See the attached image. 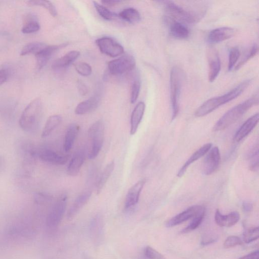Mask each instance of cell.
<instances>
[{"instance_id": "obj_11", "label": "cell", "mask_w": 259, "mask_h": 259, "mask_svg": "<svg viewBox=\"0 0 259 259\" xmlns=\"http://www.w3.org/2000/svg\"><path fill=\"white\" fill-rule=\"evenodd\" d=\"M207 58L209 65V81L213 82L216 79L220 73L221 64L218 52L212 46H211L208 49Z\"/></svg>"}, {"instance_id": "obj_23", "label": "cell", "mask_w": 259, "mask_h": 259, "mask_svg": "<svg viewBox=\"0 0 259 259\" xmlns=\"http://www.w3.org/2000/svg\"><path fill=\"white\" fill-rule=\"evenodd\" d=\"M100 97L95 95L80 103L75 109V113L78 115H84L94 111L98 106Z\"/></svg>"}, {"instance_id": "obj_47", "label": "cell", "mask_w": 259, "mask_h": 259, "mask_svg": "<svg viewBox=\"0 0 259 259\" xmlns=\"http://www.w3.org/2000/svg\"><path fill=\"white\" fill-rule=\"evenodd\" d=\"M78 89L80 94L82 95H86L88 94V89L87 87L82 82H79L78 84Z\"/></svg>"}, {"instance_id": "obj_29", "label": "cell", "mask_w": 259, "mask_h": 259, "mask_svg": "<svg viewBox=\"0 0 259 259\" xmlns=\"http://www.w3.org/2000/svg\"><path fill=\"white\" fill-rule=\"evenodd\" d=\"M62 117L60 115H53L50 117L46 123L43 128L42 137L47 138L62 123Z\"/></svg>"}, {"instance_id": "obj_38", "label": "cell", "mask_w": 259, "mask_h": 259, "mask_svg": "<svg viewBox=\"0 0 259 259\" xmlns=\"http://www.w3.org/2000/svg\"><path fill=\"white\" fill-rule=\"evenodd\" d=\"M240 56V52L238 48H233L229 53L228 59V70L231 71L235 68Z\"/></svg>"}, {"instance_id": "obj_8", "label": "cell", "mask_w": 259, "mask_h": 259, "mask_svg": "<svg viewBox=\"0 0 259 259\" xmlns=\"http://www.w3.org/2000/svg\"><path fill=\"white\" fill-rule=\"evenodd\" d=\"M136 61L131 55L126 54L111 61L108 64L110 73L119 75L132 70L135 67Z\"/></svg>"}, {"instance_id": "obj_26", "label": "cell", "mask_w": 259, "mask_h": 259, "mask_svg": "<svg viewBox=\"0 0 259 259\" xmlns=\"http://www.w3.org/2000/svg\"><path fill=\"white\" fill-rule=\"evenodd\" d=\"M170 21V33L174 38L179 40H184L189 37L190 31L187 26L180 22Z\"/></svg>"}, {"instance_id": "obj_46", "label": "cell", "mask_w": 259, "mask_h": 259, "mask_svg": "<svg viewBox=\"0 0 259 259\" xmlns=\"http://www.w3.org/2000/svg\"><path fill=\"white\" fill-rule=\"evenodd\" d=\"M8 78V73L7 71L4 69L0 70V85L6 82Z\"/></svg>"}, {"instance_id": "obj_5", "label": "cell", "mask_w": 259, "mask_h": 259, "mask_svg": "<svg viewBox=\"0 0 259 259\" xmlns=\"http://www.w3.org/2000/svg\"><path fill=\"white\" fill-rule=\"evenodd\" d=\"M90 147L88 152L90 160L96 159L103 147L104 137V125L102 120H98L88 131Z\"/></svg>"}, {"instance_id": "obj_22", "label": "cell", "mask_w": 259, "mask_h": 259, "mask_svg": "<svg viewBox=\"0 0 259 259\" xmlns=\"http://www.w3.org/2000/svg\"><path fill=\"white\" fill-rule=\"evenodd\" d=\"M211 143H207L196 150L183 165L177 174L179 177H182L186 173L188 167L194 162L206 155L212 148Z\"/></svg>"}, {"instance_id": "obj_3", "label": "cell", "mask_w": 259, "mask_h": 259, "mask_svg": "<svg viewBox=\"0 0 259 259\" xmlns=\"http://www.w3.org/2000/svg\"><path fill=\"white\" fill-rule=\"evenodd\" d=\"M259 96L257 93L244 102L236 105L227 112L217 121L213 130L221 131L229 127L244 115L253 106L258 104Z\"/></svg>"}, {"instance_id": "obj_44", "label": "cell", "mask_w": 259, "mask_h": 259, "mask_svg": "<svg viewBox=\"0 0 259 259\" xmlns=\"http://www.w3.org/2000/svg\"><path fill=\"white\" fill-rule=\"evenodd\" d=\"M51 198L49 196L43 193H38L35 196V201L37 203L42 204L49 201Z\"/></svg>"}, {"instance_id": "obj_30", "label": "cell", "mask_w": 259, "mask_h": 259, "mask_svg": "<svg viewBox=\"0 0 259 259\" xmlns=\"http://www.w3.org/2000/svg\"><path fill=\"white\" fill-rule=\"evenodd\" d=\"M119 17L130 24L138 23L141 20L139 11L133 8H129L123 10L119 14Z\"/></svg>"}, {"instance_id": "obj_52", "label": "cell", "mask_w": 259, "mask_h": 259, "mask_svg": "<svg viewBox=\"0 0 259 259\" xmlns=\"http://www.w3.org/2000/svg\"><path fill=\"white\" fill-rule=\"evenodd\" d=\"M85 259H92L86 256L85 257Z\"/></svg>"}, {"instance_id": "obj_49", "label": "cell", "mask_w": 259, "mask_h": 259, "mask_svg": "<svg viewBox=\"0 0 259 259\" xmlns=\"http://www.w3.org/2000/svg\"><path fill=\"white\" fill-rule=\"evenodd\" d=\"M242 208L243 210L246 212H250L253 208V205L249 202H245L242 204Z\"/></svg>"}, {"instance_id": "obj_13", "label": "cell", "mask_w": 259, "mask_h": 259, "mask_svg": "<svg viewBox=\"0 0 259 259\" xmlns=\"http://www.w3.org/2000/svg\"><path fill=\"white\" fill-rule=\"evenodd\" d=\"M221 161V155L218 147L211 148L208 151L203 163V173L206 175L214 173L218 169Z\"/></svg>"}, {"instance_id": "obj_31", "label": "cell", "mask_w": 259, "mask_h": 259, "mask_svg": "<svg viewBox=\"0 0 259 259\" xmlns=\"http://www.w3.org/2000/svg\"><path fill=\"white\" fill-rule=\"evenodd\" d=\"M47 44L38 42L30 43L24 47L21 52V55L22 56L32 54L36 55L45 48L47 47Z\"/></svg>"}, {"instance_id": "obj_28", "label": "cell", "mask_w": 259, "mask_h": 259, "mask_svg": "<svg viewBox=\"0 0 259 259\" xmlns=\"http://www.w3.org/2000/svg\"><path fill=\"white\" fill-rule=\"evenodd\" d=\"M115 166L114 161H111L105 167L100 174L97 184V192L99 194L112 174Z\"/></svg>"}, {"instance_id": "obj_45", "label": "cell", "mask_w": 259, "mask_h": 259, "mask_svg": "<svg viewBox=\"0 0 259 259\" xmlns=\"http://www.w3.org/2000/svg\"><path fill=\"white\" fill-rule=\"evenodd\" d=\"M218 238L215 236L209 235L205 236L202 239L201 244L203 246H206L210 244V243L215 242Z\"/></svg>"}, {"instance_id": "obj_39", "label": "cell", "mask_w": 259, "mask_h": 259, "mask_svg": "<svg viewBox=\"0 0 259 259\" xmlns=\"http://www.w3.org/2000/svg\"><path fill=\"white\" fill-rule=\"evenodd\" d=\"M40 28L39 24L36 21L27 22L23 26L22 31L24 34H28L38 31Z\"/></svg>"}, {"instance_id": "obj_9", "label": "cell", "mask_w": 259, "mask_h": 259, "mask_svg": "<svg viewBox=\"0 0 259 259\" xmlns=\"http://www.w3.org/2000/svg\"><path fill=\"white\" fill-rule=\"evenodd\" d=\"M96 43L100 51L111 57L123 54L124 49L122 46L109 37H103L96 40Z\"/></svg>"}, {"instance_id": "obj_25", "label": "cell", "mask_w": 259, "mask_h": 259, "mask_svg": "<svg viewBox=\"0 0 259 259\" xmlns=\"http://www.w3.org/2000/svg\"><path fill=\"white\" fill-rule=\"evenodd\" d=\"M80 55L79 51H70L64 56L55 60L52 64V68L55 70L65 69L72 64Z\"/></svg>"}, {"instance_id": "obj_50", "label": "cell", "mask_w": 259, "mask_h": 259, "mask_svg": "<svg viewBox=\"0 0 259 259\" xmlns=\"http://www.w3.org/2000/svg\"><path fill=\"white\" fill-rule=\"evenodd\" d=\"M120 1H111V0H106V1H101L102 4L107 5L108 6L115 5L118 3H120Z\"/></svg>"}, {"instance_id": "obj_43", "label": "cell", "mask_w": 259, "mask_h": 259, "mask_svg": "<svg viewBox=\"0 0 259 259\" xmlns=\"http://www.w3.org/2000/svg\"><path fill=\"white\" fill-rule=\"evenodd\" d=\"M250 168L252 171H256L258 169L259 150L258 146L253 150L250 156Z\"/></svg>"}, {"instance_id": "obj_41", "label": "cell", "mask_w": 259, "mask_h": 259, "mask_svg": "<svg viewBox=\"0 0 259 259\" xmlns=\"http://www.w3.org/2000/svg\"><path fill=\"white\" fill-rule=\"evenodd\" d=\"M141 89V83L140 80H135L132 87L131 94V103L134 104L139 98Z\"/></svg>"}, {"instance_id": "obj_15", "label": "cell", "mask_w": 259, "mask_h": 259, "mask_svg": "<svg viewBox=\"0 0 259 259\" xmlns=\"http://www.w3.org/2000/svg\"><path fill=\"white\" fill-rule=\"evenodd\" d=\"M38 158L42 161L53 165H64L68 162L70 157L59 155L51 149H43L38 152Z\"/></svg>"}, {"instance_id": "obj_7", "label": "cell", "mask_w": 259, "mask_h": 259, "mask_svg": "<svg viewBox=\"0 0 259 259\" xmlns=\"http://www.w3.org/2000/svg\"><path fill=\"white\" fill-rule=\"evenodd\" d=\"M68 196L64 195L52 207L47 218V226L50 228L57 227L62 221L66 211Z\"/></svg>"}, {"instance_id": "obj_16", "label": "cell", "mask_w": 259, "mask_h": 259, "mask_svg": "<svg viewBox=\"0 0 259 259\" xmlns=\"http://www.w3.org/2000/svg\"><path fill=\"white\" fill-rule=\"evenodd\" d=\"M235 30L231 27H220L212 30L208 35V40L211 44H217L233 37Z\"/></svg>"}, {"instance_id": "obj_27", "label": "cell", "mask_w": 259, "mask_h": 259, "mask_svg": "<svg viewBox=\"0 0 259 259\" xmlns=\"http://www.w3.org/2000/svg\"><path fill=\"white\" fill-rule=\"evenodd\" d=\"M80 127L77 124L71 125L65 135L64 148L66 152H69L73 147L76 139L78 136Z\"/></svg>"}, {"instance_id": "obj_36", "label": "cell", "mask_w": 259, "mask_h": 259, "mask_svg": "<svg viewBox=\"0 0 259 259\" xmlns=\"http://www.w3.org/2000/svg\"><path fill=\"white\" fill-rule=\"evenodd\" d=\"M141 259H165L164 256L151 247H146L142 253Z\"/></svg>"}, {"instance_id": "obj_24", "label": "cell", "mask_w": 259, "mask_h": 259, "mask_svg": "<svg viewBox=\"0 0 259 259\" xmlns=\"http://www.w3.org/2000/svg\"><path fill=\"white\" fill-rule=\"evenodd\" d=\"M239 219L240 215L237 212H233L227 215H223L220 211L217 210L215 213V222L220 227H232L236 224Z\"/></svg>"}, {"instance_id": "obj_17", "label": "cell", "mask_w": 259, "mask_h": 259, "mask_svg": "<svg viewBox=\"0 0 259 259\" xmlns=\"http://www.w3.org/2000/svg\"><path fill=\"white\" fill-rule=\"evenodd\" d=\"M259 119L258 113L248 118L236 132L234 136V141L239 142L246 138L257 125Z\"/></svg>"}, {"instance_id": "obj_35", "label": "cell", "mask_w": 259, "mask_h": 259, "mask_svg": "<svg viewBox=\"0 0 259 259\" xmlns=\"http://www.w3.org/2000/svg\"><path fill=\"white\" fill-rule=\"evenodd\" d=\"M205 215V212L197 215L193 218L191 223L181 231L182 234L188 233L196 229L202 223Z\"/></svg>"}, {"instance_id": "obj_10", "label": "cell", "mask_w": 259, "mask_h": 259, "mask_svg": "<svg viewBox=\"0 0 259 259\" xmlns=\"http://www.w3.org/2000/svg\"><path fill=\"white\" fill-rule=\"evenodd\" d=\"M89 233L91 241L96 247H99L103 242L104 235V225L103 217L96 215L91 220L89 226Z\"/></svg>"}, {"instance_id": "obj_2", "label": "cell", "mask_w": 259, "mask_h": 259, "mask_svg": "<svg viewBox=\"0 0 259 259\" xmlns=\"http://www.w3.org/2000/svg\"><path fill=\"white\" fill-rule=\"evenodd\" d=\"M251 80L242 82L235 88L223 95L212 98L203 103L196 111L195 116L197 117H203L214 111L220 106L229 102L240 96L249 86Z\"/></svg>"}, {"instance_id": "obj_12", "label": "cell", "mask_w": 259, "mask_h": 259, "mask_svg": "<svg viewBox=\"0 0 259 259\" xmlns=\"http://www.w3.org/2000/svg\"><path fill=\"white\" fill-rule=\"evenodd\" d=\"M205 212V208L202 206H192L169 220L166 223L165 226L167 227L175 226L193 218Z\"/></svg>"}, {"instance_id": "obj_21", "label": "cell", "mask_w": 259, "mask_h": 259, "mask_svg": "<svg viewBox=\"0 0 259 259\" xmlns=\"http://www.w3.org/2000/svg\"><path fill=\"white\" fill-rule=\"evenodd\" d=\"M145 104L140 102L135 106L131 117L130 134L134 135L137 132L143 117Z\"/></svg>"}, {"instance_id": "obj_20", "label": "cell", "mask_w": 259, "mask_h": 259, "mask_svg": "<svg viewBox=\"0 0 259 259\" xmlns=\"http://www.w3.org/2000/svg\"><path fill=\"white\" fill-rule=\"evenodd\" d=\"M92 192L87 191L80 194L75 199L67 213V218L71 220L77 215L79 212L89 201Z\"/></svg>"}, {"instance_id": "obj_42", "label": "cell", "mask_w": 259, "mask_h": 259, "mask_svg": "<svg viewBox=\"0 0 259 259\" xmlns=\"http://www.w3.org/2000/svg\"><path fill=\"white\" fill-rule=\"evenodd\" d=\"M242 244V240L237 236H230L224 242V246L225 248H231Z\"/></svg>"}, {"instance_id": "obj_51", "label": "cell", "mask_w": 259, "mask_h": 259, "mask_svg": "<svg viewBox=\"0 0 259 259\" xmlns=\"http://www.w3.org/2000/svg\"><path fill=\"white\" fill-rule=\"evenodd\" d=\"M3 162L4 161H3V158L1 156H0V171H1L2 169V167L3 165V164H4Z\"/></svg>"}, {"instance_id": "obj_14", "label": "cell", "mask_w": 259, "mask_h": 259, "mask_svg": "<svg viewBox=\"0 0 259 259\" xmlns=\"http://www.w3.org/2000/svg\"><path fill=\"white\" fill-rule=\"evenodd\" d=\"M145 183L146 180L145 179L140 180L129 190L125 202V209H131L138 204L141 194Z\"/></svg>"}, {"instance_id": "obj_4", "label": "cell", "mask_w": 259, "mask_h": 259, "mask_svg": "<svg viewBox=\"0 0 259 259\" xmlns=\"http://www.w3.org/2000/svg\"><path fill=\"white\" fill-rule=\"evenodd\" d=\"M42 103L39 98L30 102L23 111L19 120L21 128L25 132L33 133L38 128L42 115Z\"/></svg>"}, {"instance_id": "obj_48", "label": "cell", "mask_w": 259, "mask_h": 259, "mask_svg": "<svg viewBox=\"0 0 259 259\" xmlns=\"http://www.w3.org/2000/svg\"><path fill=\"white\" fill-rule=\"evenodd\" d=\"M238 259H259V251H255Z\"/></svg>"}, {"instance_id": "obj_40", "label": "cell", "mask_w": 259, "mask_h": 259, "mask_svg": "<svg viewBox=\"0 0 259 259\" xmlns=\"http://www.w3.org/2000/svg\"><path fill=\"white\" fill-rule=\"evenodd\" d=\"M75 69L77 71L84 77H88L92 73V68L87 63L79 62L75 65Z\"/></svg>"}, {"instance_id": "obj_6", "label": "cell", "mask_w": 259, "mask_h": 259, "mask_svg": "<svg viewBox=\"0 0 259 259\" xmlns=\"http://www.w3.org/2000/svg\"><path fill=\"white\" fill-rule=\"evenodd\" d=\"M184 73L178 67H174L170 73V94L172 110V119H175L179 111V100L181 93Z\"/></svg>"}, {"instance_id": "obj_37", "label": "cell", "mask_w": 259, "mask_h": 259, "mask_svg": "<svg viewBox=\"0 0 259 259\" xmlns=\"http://www.w3.org/2000/svg\"><path fill=\"white\" fill-rule=\"evenodd\" d=\"M259 227H253L246 231L243 234V240L246 243H250L259 238Z\"/></svg>"}, {"instance_id": "obj_32", "label": "cell", "mask_w": 259, "mask_h": 259, "mask_svg": "<svg viewBox=\"0 0 259 259\" xmlns=\"http://www.w3.org/2000/svg\"><path fill=\"white\" fill-rule=\"evenodd\" d=\"M27 4L32 6H42L47 9L53 17L57 16V11L56 7L50 1H45V0H35V1H27Z\"/></svg>"}, {"instance_id": "obj_33", "label": "cell", "mask_w": 259, "mask_h": 259, "mask_svg": "<svg viewBox=\"0 0 259 259\" xmlns=\"http://www.w3.org/2000/svg\"><path fill=\"white\" fill-rule=\"evenodd\" d=\"M258 52V47L256 44L252 46V47L242 57L239 63L235 67V70H239L243 66H244L249 60L255 57Z\"/></svg>"}, {"instance_id": "obj_34", "label": "cell", "mask_w": 259, "mask_h": 259, "mask_svg": "<svg viewBox=\"0 0 259 259\" xmlns=\"http://www.w3.org/2000/svg\"><path fill=\"white\" fill-rule=\"evenodd\" d=\"M94 6L98 13L101 17L106 21H112L115 17V14L107 8L98 3L97 2H93Z\"/></svg>"}, {"instance_id": "obj_19", "label": "cell", "mask_w": 259, "mask_h": 259, "mask_svg": "<svg viewBox=\"0 0 259 259\" xmlns=\"http://www.w3.org/2000/svg\"><path fill=\"white\" fill-rule=\"evenodd\" d=\"M62 47L63 45H48L47 47L37 53L35 57L37 69L40 70L47 65L53 54Z\"/></svg>"}, {"instance_id": "obj_18", "label": "cell", "mask_w": 259, "mask_h": 259, "mask_svg": "<svg viewBox=\"0 0 259 259\" xmlns=\"http://www.w3.org/2000/svg\"><path fill=\"white\" fill-rule=\"evenodd\" d=\"M85 158L86 151L84 149H79L76 152L68 166V174L72 177L77 176L80 172Z\"/></svg>"}, {"instance_id": "obj_1", "label": "cell", "mask_w": 259, "mask_h": 259, "mask_svg": "<svg viewBox=\"0 0 259 259\" xmlns=\"http://www.w3.org/2000/svg\"><path fill=\"white\" fill-rule=\"evenodd\" d=\"M165 9L167 19L182 24H194L200 21L205 16L207 5L205 2H190L188 4H179L177 2L164 1Z\"/></svg>"}]
</instances>
